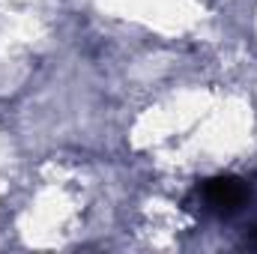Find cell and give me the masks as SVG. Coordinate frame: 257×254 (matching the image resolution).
I'll list each match as a JSON object with an SVG mask.
<instances>
[{
	"label": "cell",
	"mask_w": 257,
	"mask_h": 254,
	"mask_svg": "<svg viewBox=\"0 0 257 254\" xmlns=\"http://www.w3.org/2000/svg\"><path fill=\"white\" fill-rule=\"evenodd\" d=\"M194 197H197V203H200L203 212L227 218V215H236L248 203L251 189L239 177H212V180H206V183L197 186Z\"/></svg>",
	"instance_id": "1"
},
{
	"label": "cell",
	"mask_w": 257,
	"mask_h": 254,
	"mask_svg": "<svg viewBox=\"0 0 257 254\" xmlns=\"http://www.w3.org/2000/svg\"><path fill=\"white\" fill-rule=\"evenodd\" d=\"M245 242H248L251 248H257V221L248 227V233H245Z\"/></svg>",
	"instance_id": "2"
}]
</instances>
